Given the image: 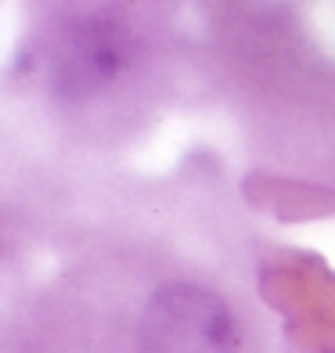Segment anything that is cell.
Returning <instances> with one entry per match:
<instances>
[{"mask_svg": "<svg viewBox=\"0 0 335 353\" xmlns=\"http://www.w3.org/2000/svg\"><path fill=\"white\" fill-rule=\"evenodd\" d=\"M238 335L227 307L205 288L166 285L141 321L145 353H234Z\"/></svg>", "mask_w": 335, "mask_h": 353, "instance_id": "6da1fadb", "label": "cell"}]
</instances>
